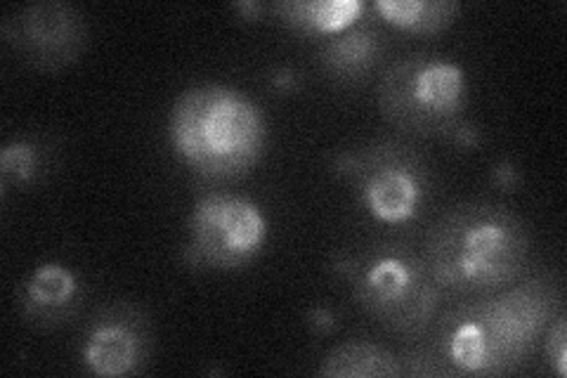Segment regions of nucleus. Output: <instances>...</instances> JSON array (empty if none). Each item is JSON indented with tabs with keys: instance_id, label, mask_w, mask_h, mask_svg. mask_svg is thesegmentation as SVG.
Listing matches in <instances>:
<instances>
[{
	"instance_id": "f257e3e1",
	"label": "nucleus",
	"mask_w": 567,
	"mask_h": 378,
	"mask_svg": "<svg viewBox=\"0 0 567 378\" xmlns=\"http://www.w3.org/2000/svg\"><path fill=\"white\" fill-rule=\"evenodd\" d=\"M558 313V286L546 277L529 279L481 303L450 310L437 324L433 355L445 376L513 374Z\"/></svg>"
},
{
	"instance_id": "f03ea898",
	"label": "nucleus",
	"mask_w": 567,
	"mask_h": 378,
	"mask_svg": "<svg viewBox=\"0 0 567 378\" xmlns=\"http://www.w3.org/2000/svg\"><path fill=\"white\" fill-rule=\"evenodd\" d=\"M423 260L440 292L456 296L502 292L527 267L529 229L499 204L456 206L431 229Z\"/></svg>"
},
{
	"instance_id": "7ed1b4c3",
	"label": "nucleus",
	"mask_w": 567,
	"mask_h": 378,
	"mask_svg": "<svg viewBox=\"0 0 567 378\" xmlns=\"http://www.w3.org/2000/svg\"><path fill=\"white\" fill-rule=\"evenodd\" d=\"M168 133L175 154L204 177H237L254 168L268 140L260 106L241 90L208 83L175 100Z\"/></svg>"
},
{
	"instance_id": "20e7f679",
	"label": "nucleus",
	"mask_w": 567,
	"mask_h": 378,
	"mask_svg": "<svg viewBox=\"0 0 567 378\" xmlns=\"http://www.w3.org/2000/svg\"><path fill=\"white\" fill-rule=\"evenodd\" d=\"M466 104L464 69L442 58H404L390 67L379 83V106L395 129L445 137L461 150H473L481 133L464 119Z\"/></svg>"
},
{
	"instance_id": "39448f33",
	"label": "nucleus",
	"mask_w": 567,
	"mask_h": 378,
	"mask_svg": "<svg viewBox=\"0 0 567 378\" xmlns=\"http://www.w3.org/2000/svg\"><path fill=\"white\" fill-rule=\"evenodd\" d=\"M336 269L348 279L362 310L388 331L416 336L431 327L440 286L414 251L398 244H377L360 254L343 256Z\"/></svg>"
},
{
	"instance_id": "423d86ee",
	"label": "nucleus",
	"mask_w": 567,
	"mask_h": 378,
	"mask_svg": "<svg viewBox=\"0 0 567 378\" xmlns=\"http://www.w3.org/2000/svg\"><path fill=\"white\" fill-rule=\"evenodd\" d=\"M336 173L358 190L362 208L383 225L414 221L429 194V171L419 154L400 142L341 152Z\"/></svg>"
},
{
	"instance_id": "0eeeda50",
	"label": "nucleus",
	"mask_w": 567,
	"mask_h": 378,
	"mask_svg": "<svg viewBox=\"0 0 567 378\" xmlns=\"http://www.w3.org/2000/svg\"><path fill=\"white\" fill-rule=\"evenodd\" d=\"M187 237V265L237 269L251 263L262 251L268 239V221L248 196L208 192L192 208Z\"/></svg>"
},
{
	"instance_id": "6e6552de",
	"label": "nucleus",
	"mask_w": 567,
	"mask_h": 378,
	"mask_svg": "<svg viewBox=\"0 0 567 378\" xmlns=\"http://www.w3.org/2000/svg\"><path fill=\"white\" fill-rule=\"evenodd\" d=\"M6 41L39 69H62L79 60L85 43L81 12L60 0L22 8L3 24Z\"/></svg>"
},
{
	"instance_id": "1a4fd4ad",
	"label": "nucleus",
	"mask_w": 567,
	"mask_h": 378,
	"mask_svg": "<svg viewBox=\"0 0 567 378\" xmlns=\"http://www.w3.org/2000/svg\"><path fill=\"white\" fill-rule=\"evenodd\" d=\"M150 346L147 319L131 305H112L87 327L81 344V362L102 378L131 376L147 365Z\"/></svg>"
},
{
	"instance_id": "9d476101",
	"label": "nucleus",
	"mask_w": 567,
	"mask_h": 378,
	"mask_svg": "<svg viewBox=\"0 0 567 378\" xmlns=\"http://www.w3.org/2000/svg\"><path fill=\"white\" fill-rule=\"evenodd\" d=\"M79 277L62 263H43L22 284V315L35 327H58L79 305Z\"/></svg>"
},
{
	"instance_id": "9b49d317",
	"label": "nucleus",
	"mask_w": 567,
	"mask_h": 378,
	"mask_svg": "<svg viewBox=\"0 0 567 378\" xmlns=\"http://www.w3.org/2000/svg\"><path fill=\"white\" fill-rule=\"evenodd\" d=\"M379 52L381 41L377 29L367 20H360L350 29L324 39L319 48V62L336 81L358 83L374 69Z\"/></svg>"
},
{
	"instance_id": "f8f14e48",
	"label": "nucleus",
	"mask_w": 567,
	"mask_h": 378,
	"mask_svg": "<svg viewBox=\"0 0 567 378\" xmlns=\"http://www.w3.org/2000/svg\"><path fill=\"white\" fill-rule=\"evenodd\" d=\"M364 10L362 0H287L272 6V12L284 24L315 39H329L350 29L362 20Z\"/></svg>"
},
{
	"instance_id": "ddd939ff",
	"label": "nucleus",
	"mask_w": 567,
	"mask_h": 378,
	"mask_svg": "<svg viewBox=\"0 0 567 378\" xmlns=\"http://www.w3.org/2000/svg\"><path fill=\"white\" fill-rule=\"evenodd\" d=\"M319 374L327 378H393L400 376V357L369 340H348L327 353Z\"/></svg>"
},
{
	"instance_id": "4468645a",
	"label": "nucleus",
	"mask_w": 567,
	"mask_h": 378,
	"mask_svg": "<svg viewBox=\"0 0 567 378\" xmlns=\"http://www.w3.org/2000/svg\"><path fill=\"white\" fill-rule=\"evenodd\" d=\"M377 14L390 27L414 35H435L456 22L454 0H377Z\"/></svg>"
},
{
	"instance_id": "2eb2a0df",
	"label": "nucleus",
	"mask_w": 567,
	"mask_h": 378,
	"mask_svg": "<svg viewBox=\"0 0 567 378\" xmlns=\"http://www.w3.org/2000/svg\"><path fill=\"white\" fill-rule=\"evenodd\" d=\"M43 168V154L31 140H12L0 150V177L3 187H24L35 183Z\"/></svg>"
},
{
	"instance_id": "dca6fc26",
	"label": "nucleus",
	"mask_w": 567,
	"mask_h": 378,
	"mask_svg": "<svg viewBox=\"0 0 567 378\" xmlns=\"http://www.w3.org/2000/svg\"><path fill=\"white\" fill-rule=\"evenodd\" d=\"M546 357L554 371L565 378L567 376V321L565 315L558 313L546 334Z\"/></svg>"
},
{
	"instance_id": "f3484780",
	"label": "nucleus",
	"mask_w": 567,
	"mask_h": 378,
	"mask_svg": "<svg viewBox=\"0 0 567 378\" xmlns=\"http://www.w3.org/2000/svg\"><path fill=\"white\" fill-rule=\"evenodd\" d=\"M306 324L317 336H327L336 329V315L329 308H324V305H317V308L308 313Z\"/></svg>"
},
{
	"instance_id": "a211bd4d",
	"label": "nucleus",
	"mask_w": 567,
	"mask_h": 378,
	"mask_svg": "<svg viewBox=\"0 0 567 378\" xmlns=\"http://www.w3.org/2000/svg\"><path fill=\"white\" fill-rule=\"evenodd\" d=\"M492 183L504 192H513L520 183V175L511 161H499V164L492 168Z\"/></svg>"
},
{
	"instance_id": "6ab92c4d",
	"label": "nucleus",
	"mask_w": 567,
	"mask_h": 378,
	"mask_svg": "<svg viewBox=\"0 0 567 378\" xmlns=\"http://www.w3.org/2000/svg\"><path fill=\"white\" fill-rule=\"evenodd\" d=\"M270 85L277 90V93H296L300 81L291 67H279L270 74Z\"/></svg>"
},
{
	"instance_id": "aec40b11",
	"label": "nucleus",
	"mask_w": 567,
	"mask_h": 378,
	"mask_svg": "<svg viewBox=\"0 0 567 378\" xmlns=\"http://www.w3.org/2000/svg\"><path fill=\"white\" fill-rule=\"evenodd\" d=\"M235 10H237V12H241L244 20H258L260 12L265 10V6L254 3V0H246V3H237V6H235Z\"/></svg>"
}]
</instances>
